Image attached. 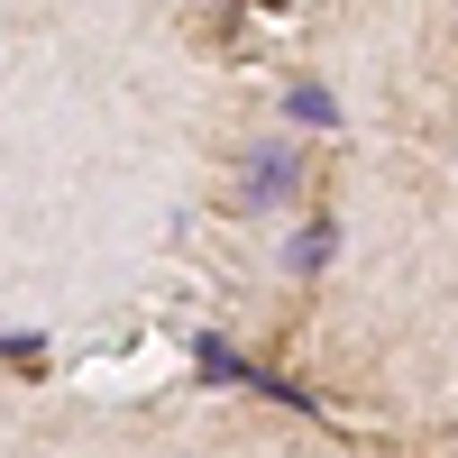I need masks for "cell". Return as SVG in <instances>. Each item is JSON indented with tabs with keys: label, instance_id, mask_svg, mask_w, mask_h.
<instances>
[{
	"label": "cell",
	"instance_id": "7a4b0ae2",
	"mask_svg": "<svg viewBox=\"0 0 458 458\" xmlns=\"http://www.w3.org/2000/svg\"><path fill=\"white\" fill-rule=\"evenodd\" d=\"M330 257H339V220H330V211L293 220V239H284V276H293V284H312V276H321Z\"/></svg>",
	"mask_w": 458,
	"mask_h": 458
},
{
	"label": "cell",
	"instance_id": "3957f363",
	"mask_svg": "<svg viewBox=\"0 0 458 458\" xmlns=\"http://www.w3.org/2000/svg\"><path fill=\"white\" fill-rule=\"evenodd\" d=\"M193 376H202V386H257V358H239V349H229V339H193Z\"/></svg>",
	"mask_w": 458,
	"mask_h": 458
},
{
	"label": "cell",
	"instance_id": "5b68a950",
	"mask_svg": "<svg viewBox=\"0 0 458 458\" xmlns=\"http://www.w3.org/2000/svg\"><path fill=\"white\" fill-rule=\"evenodd\" d=\"M0 367H19V376H47V330H10V339H0Z\"/></svg>",
	"mask_w": 458,
	"mask_h": 458
},
{
	"label": "cell",
	"instance_id": "277c9868",
	"mask_svg": "<svg viewBox=\"0 0 458 458\" xmlns=\"http://www.w3.org/2000/svg\"><path fill=\"white\" fill-rule=\"evenodd\" d=\"M284 120H293V129H339V101H330V83L293 73V83H284Z\"/></svg>",
	"mask_w": 458,
	"mask_h": 458
},
{
	"label": "cell",
	"instance_id": "6da1fadb",
	"mask_svg": "<svg viewBox=\"0 0 458 458\" xmlns=\"http://www.w3.org/2000/svg\"><path fill=\"white\" fill-rule=\"evenodd\" d=\"M293 193H302V157H293L284 138H266L257 157H248V193H239V202H248V211H284Z\"/></svg>",
	"mask_w": 458,
	"mask_h": 458
}]
</instances>
